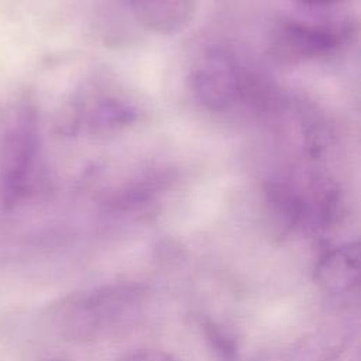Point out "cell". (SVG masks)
<instances>
[{"label": "cell", "instance_id": "1", "mask_svg": "<svg viewBox=\"0 0 361 361\" xmlns=\"http://www.w3.org/2000/svg\"><path fill=\"white\" fill-rule=\"evenodd\" d=\"M135 286L116 285L71 296L54 310L56 329L71 338H94L127 322L140 305Z\"/></svg>", "mask_w": 361, "mask_h": 361}, {"label": "cell", "instance_id": "2", "mask_svg": "<svg viewBox=\"0 0 361 361\" xmlns=\"http://www.w3.org/2000/svg\"><path fill=\"white\" fill-rule=\"evenodd\" d=\"M37 154L32 116L23 111L6 130L0 145V204L11 210L30 193Z\"/></svg>", "mask_w": 361, "mask_h": 361}, {"label": "cell", "instance_id": "3", "mask_svg": "<svg viewBox=\"0 0 361 361\" xmlns=\"http://www.w3.org/2000/svg\"><path fill=\"white\" fill-rule=\"evenodd\" d=\"M237 73L233 61L216 52L206 56L192 73V90L197 100L209 109H226L237 93Z\"/></svg>", "mask_w": 361, "mask_h": 361}, {"label": "cell", "instance_id": "4", "mask_svg": "<svg viewBox=\"0 0 361 361\" xmlns=\"http://www.w3.org/2000/svg\"><path fill=\"white\" fill-rule=\"evenodd\" d=\"M314 281L327 293L343 295L360 281V245L345 243L326 251L314 267Z\"/></svg>", "mask_w": 361, "mask_h": 361}, {"label": "cell", "instance_id": "5", "mask_svg": "<svg viewBox=\"0 0 361 361\" xmlns=\"http://www.w3.org/2000/svg\"><path fill=\"white\" fill-rule=\"evenodd\" d=\"M135 20L147 30L171 35L192 20L195 0H126Z\"/></svg>", "mask_w": 361, "mask_h": 361}, {"label": "cell", "instance_id": "6", "mask_svg": "<svg viewBox=\"0 0 361 361\" xmlns=\"http://www.w3.org/2000/svg\"><path fill=\"white\" fill-rule=\"evenodd\" d=\"M337 44L338 37L330 28L289 23L276 35L275 48L283 58L309 59L326 55Z\"/></svg>", "mask_w": 361, "mask_h": 361}, {"label": "cell", "instance_id": "7", "mask_svg": "<svg viewBox=\"0 0 361 361\" xmlns=\"http://www.w3.org/2000/svg\"><path fill=\"white\" fill-rule=\"evenodd\" d=\"M206 334L209 341L212 343V347L217 351V354L226 360L233 361L235 357V345L233 338L224 331L221 327L210 323L206 326Z\"/></svg>", "mask_w": 361, "mask_h": 361}, {"label": "cell", "instance_id": "8", "mask_svg": "<svg viewBox=\"0 0 361 361\" xmlns=\"http://www.w3.org/2000/svg\"><path fill=\"white\" fill-rule=\"evenodd\" d=\"M120 361H176V360L168 353H164L161 350L145 348V350L133 351L126 357H123Z\"/></svg>", "mask_w": 361, "mask_h": 361}, {"label": "cell", "instance_id": "9", "mask_svg": "<svg viewBox=\"0 0 361 361\" xmlns=\"http://www.w3.org/2000/svg\"><path fill=\"white\" fill-rule=\"evenodd\" d=\"M307 3H314V4H334V3H340L343 0H305Z\"/></svg>", "mask_w": 361, "mask_h": 361}]
</instances>
